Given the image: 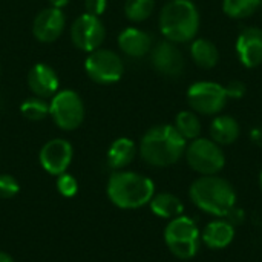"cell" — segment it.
Segmentation results:
<instances>
[{
  "mask_svg": "<svg viewBox=\"0 0 262 262\" xmlns=\"http://www.w3.org/2000/svg\"><path fill=\"white\" fill-rule=\"evenodd\" d=\"M187 141L173 124H157L141 138L140 155L152 167H169L181 160Z\"/></svg>",
  "mask_w": 262,
  "mask_h": 262,
  "instance_id": "6da1fadb",
  "label": "cell"
},
{
  "mask_svg": "<svg viewBox=\"0 0 262 262\" xmlns=\"http://www.w3.org/2000/svg\"><path fill=\"white\" fill-rule=\"evenodd\" d=\"M160 31L172 43H187L200 32V11L193 0H169L160 12Z\"/></svg>",
  "mask_w": 262,
  "mask_h": 262,
  "instance_id": "7a4b0ae2",
  "label": "cell"
},
{
  "mask_svg": "<svg viewBox=\"0 0 262 262\" xmlns=\"http://www.w3.org/2000/svg\"><path fill=\"white\" fill-rule=\"evenodd\" d=\"M192 203L203 212L224 218L236 204L233 186L218 175H201L189 189Z\"/></svg>",
  "mask_w": 262,
  "mask_h": 262,
  "instance_id": "3957f363",
  "label": "cell"
},
{
  "mask_svg": "<svg viewBox=\"0 0 262 262\" xmlns=\"http://www.w3.org/2000/svg\"><path fill=\"white\" fill-rule=\"evenodd\" d=\"M107 198L120 209H140L150 203L155 184L150 178L129 170H115L107 181Z\"/></svg>",
  "mask_w": 262,
  "mask_h": 262,
  "instance_id": "277c9868",
  "label": "cell"
},
{
  "mask_svg": "<svg viewBox=\"0 0 262 262\" xmlns=\"http://www.w3.org/2000/svg\"><path fill=\"white\" fill-rule=\"evenodd\" d=\"M164 241L170 253L180 259L193 258L201 246V233L196 223L189 216L170 220L164 230Z\"/></svg>",
  "mask_w": 262,
  "mask_h": 262,
  "instance_id": "5b68a950",
  "label": "cell"
},
{
  "mask_svg": "<svg viewBox=\"0 0 262 262\" xmlns=\"http://www.w3.org/2000/svg\"><path fill=\"white\" fill-rule=\"evenodd\" d=\"M184 157L192 170L200 175H218L226 166V154L212 138L200 137L187 144Z\"/></svg>",
  "mask_w": 262,
  "mask_h": 262,
  "instance_id": "8992f818",
  "label": "cell"
},
{
  "mask_svg": "<svg viewBox=\"0 0 262 262\" xmlns=\"http://www.w3.org/2000/svg\"><path fill=\"white\" fill-rule=\"evenodd\" d=\"M229 98L223 84L210 80L195 81L187 89V103L198 115H218L224 111Z\"/></svg>",
  "mask_w": 262,
  "mask_h": 262,
  "instance_id": "52a82bcc",
  "label": "cell"
},
{
  "mask_svg": "<svg viewBox=\"0 0 262 262\" xmlns=\"http://www.w3.org/2000/svg\"><path fill=\"white\" fill-rule=\"evenodd\" d=\"M49 115L60 129L74 130L84 120V103L75 91L63 89L52 97Z\"/></svg>",
  "mask_w": 262,
  "mask_h": 262,
  "instance_id": "ba28073f",
  "label": "cell"
},
{
  "mask_svg": "<svg viewBox=\"0 0 262 262\" xmlns=\"http://www.w3.org/2000/svg\"><path fill=\"white\" fill-rule=\"evenodd\" d=\"M84 69L89 78L100 84H111L123 77L124 64L121 57L111 49H95L89 52Z\"/></svg>",
  "mask_w": 262,
  "mask_h": 262,
  "instance_id": "9c48e42d",
  "label": "cell"
},
{
  "mask_svg": "<svg viewBox=\"0 0 262 262\" xmlns=\"http://www.w3.org/2000/svg\"><path fill=\"white\" fill-rule=\"evenodd\" d=\"M106 37V29L100 17L92 14H81L72 23L71 38L72 43L84 52H92L98 49Z\"/></svg>",
  "mask_w": 262,
  "mask_h": 262,
  "instance_id": "30bf717a",
  "label": "cell"
},
{
  "mask_svg": "<svg viewBox=\"0 0 262 262\" xmlns=\"http://www.w3.org/2000/svg\"><path fill=\"white\" fill-rule=\"evenodd\" d=\"M150 61L157 72L164 77L177 78L184 72L186 60L177 43L169 40L157 43L150 51Z\"/></svg>",
  "mask_w": 262,
  "mask_h": 262,
  "instance_id": "8fae6325",
  "label": "cell"
},
{
  "mask_svg": "<svg viewBox=\"0 0 262 262\" xmlns=\"http://www.w3.org/2000/svg\"><path fill=\"white\" fill-rule=\"evenodd\" d=\"M72 157H74V149L71 143L63 138H54L43 144L38 160L41 167L48 173L58 177L68 170V167L72 163Z\"/></svg>",
  "mask_w": 262,
  "mask_h": 262,
  "instance_id": "7c38bea8",
  "label": "cell"
},
{
  "mask_svg": "<svg viewBox=\"0 0 262 262\" xmlns=\"http://www.w3.org/2000/svg\"><path fill=\"white\" fill-rule=\"evenodd\" d=\"M235 51L241 64L247 69H255L262 64V28H244L235 43Z\"/></svg>",
  "mask_w": 262,
  "mask_h": 262,
  "instance_id": "4fadbf2b",
  "label": "cell"
},
{
  "mask_svg": "<svg viewBox=\"0 0 262 262\" xmlns=\"http://www.w3.org/2000/svg\"><path fill=\"white\" fill-rule=\"evenodd\" d=\"M64 14L58 8H46L37 14L32 23V34L38 41L51 43L55 41L64 29Z\"/></svg>",
  "mask_w": 262,
  "mask_h": 262,
  "instance_id": "5bb4252c",
  "label": "cell"
},
{
  "mask_svg": "<svg viewBox=\"0 0 262 262\" xmlns=\"http://www.w3.org/2000/svg\"><path fill=\"white\" fill-rule=\"evenodd\" d=\"M28 86L35 97L49 98L57 94L60 78L54 68L46 63H37L28 72Z\"/></svg>",
  "mask_w": 262,
  "mask_h": 262,
  "instance_id": "9a60e30c",
  "label": "cell"
},
{
  "mask_svg": "<svg viewBox=\"0 0 262 262\" xmlns=\"http://www.w3.org/2000/svg\"><path fill=\"white\" fill-rule=\"evenodd\" d=\"M152 35L140 28H126L118 35L120 49L132 58H140L149 54L152 51Z\"/></svg>",
  "mask_w": 262,
  "mask_h": 262,
  "instance_id": "2e32d148",
  "label": "cell"
},
{
  "mask_svg": "<svg viewBox=\"0 0 262 262\" xmlns=\"http://www.w3.org/2000/svg\"><path fill=\"white\" fill-rule=\"evenodd\" d=\"M235 238V226L230 224L226 218L215 220L209 223L201 235V241L212 250H221L232 244Z\"/></svg>",
  "mask_w": 262,
  "mask_h": 262,
  "instance_id": "e0dca14e",
  "label": "cell"
},
{
  "mask_svg": "<svg viewBox=\"0 0 262 262\" xmlns=\"http://www.w3.org/2000/svg\"><path fill=\"white\" fill-rule=\"evenodd\" d=\"M241 135V126L238 120L232 115L226 114H218L210 123V138L223 146H230L233 144Z\"/></svg>",
  "mask_w": 262,
  "mask_h": 262,
  "instance_id": "ac0fdd59",
  "label": "cell"
},
{
  "mask_svg": "<svg viewBox=\"0 0 262 262\" xmlns=\"http://www.w3.org/2000/svg\"><path fill=\"white\" fill-rule=\"evenodd\" d=\"M190 57L198 68L213 69L220 61V51L212 40L196 37L190 41Z\"/></svg>",
  "mask_w": 262,
  "mask_h": 262,
  "instance_id": "d6986e66",
  "label": "cell"
},
{
  "mask_svg": "<svg viewBox=\"0 0 262 262\" xmlns=\"http://www.w3.org/2000/svg\"><path fill=\"white\" fill-rule=\"evenodd\" d=\"M137 155V146L130 138H117L107 150V163L115 170L127 167Z\"/></svg>",
  "mask_w": 262,
  "mask_h": 262,
  "instance_id": "ffe728a7",
  "label": "cell"
},
{
  "mask_svg": "<svg viewBox=\"0 0 262 262\" xmlns=\"http://www.w3.org/2000/svg\"><path fill=\"white\" fill-rule=\"evenodd\" d=\"M149 206L154 215H157L158 218H164V220H173L177 216H181L184 212V206L181 200L167 192L154 195Z\"/></svg>",
  "mask_w": 262,
  "mask_h": 262,
  "instance_id": "44dd1931",
  "label": "cell"
},
{
  "mask_svg": "<svg viewBox=\"0 0 262 262\" xmlns=\"http://www.w3.org/2000/svg\"><path fill=\"white\" fill-rule=\"evenodd\" d=\"M175 129L183 135L186 141H192L201 137L203 124L200 115L193 111H181L175 117Z\"/></svg>",
  "mask_w": 262,
  "mask_h": 262,
  "instance_id": "7402d4cb",
  "label": "cell"
},
{
  "mask_svg": "<svg viewBox=\"0 0 262 262\" xmlns=\"http://www.w3.org/2000/svg\"><path fill=\"white\" fill-rule=\"evenodd\" d=\"M262 0H223V12L235 20L252 17L261 9Z\"/></svg>",
  "mask_w": 262,
  "mask_h": 262,
  "instance_id": "603a6c76",
  "label": "cell"
},
{
  "mask_svg": "<svg viewBox=\"0 0 262 262\" xmlns=\"http://www.w3.org/2000/svg\"><path fill=\"white\" fill-rule=\"evenodd\" d=\"M20 112L29 121H40L49 115V104L40 97H31L20 104Z\"/></svg>",
  "mask_w": 262,
  "mask_h": 262,
  "instance_id": "cb8c5ba5",
  "label": "cell"
},
{
  "mask_svg": "<svg viewBox=\"0 0 262 262\" xmlns=\"http://www.w3.org/2000/svg\"><path fill=\"white\" fill-rule=\"evenodd\" d=\"M155 0H126L124 14L130 21H144L154 12Z\"/></svg>",
  "mask_w": 262,
  "mask_h": 262,
  "instance_id": "d4e9b609",
  "label": "cell"
},
{
  "mask_svg": "<svg viewBox=\"0 0 262 262\" xmlns=\"http://www.w3.org/2000/svg\"><path fill=\"white\" fill-rule=\"evenodd\" d=\"M55 186H57L58 193L61 196H64V198H72L78 192V183H77V180L72 175L66 173V172L57 177Z\"/></svg>",
  "mask_w": 262,
  "mask_h": 262,
  "instance_id": "484cf974",
  "label": "cell"
},
{
  "mask_svg": "<svg viewBox=\"0 0 262 262\" xmlns=\"http://www.w3.org/2000/svg\"><path fill=\"white\" fill-rule=\"evenodd\" d=\"M20 190L18 181L8 173H0V198L2 200H9L14 198Z\"/></svg>",
  "mask_w": 262,
  "mask_h": 262,
  "instance_id": "4316f807",
  "label": "cell"
},
{
  "mask_svg": "<svg viewBox=\"0 0 262 262\" xmlns=\"http://www.w3.org/2000/svg\"><path fill=\"white\" fill-rule=\"evenodd\" d=\"M224 89H226V94H227V98L229 100H241L247 94V86L241 80H232V81H229L224 86Z\"/></svg>",
  "mask_w": 262,
  "mask_h": 262,
  "instance_id": "83f0119b",
  "label": "cell"
},
{
  "mask_svg": "<svg viewBox=\"0 0 262 262\" xmlns=\"http://www.w3.org/2000/svg\"><path fill=\"white\" fill-rule=\"evenodd\" d=\"M84 8L88 14L100 17L107 8V0H84Z\"/></svg>",
  "mask_w": 262,
  "mask_h": 262,
  "instance_id": "f1b7e54d",
  "label": "cell"
},
{
  "mask_svg": "<svg viewBox=\"0 0 262 262\" xmlns=\"http://www.w3.org/2000/svg\"><path fill=\"white\" fill-rule=\"evenodd\" d=\"M230 224H233V226H238V224H241L243 221H244V212L243 210H238V209H232L226 216H224Z\"/></svg>",
  "mask_w": 262,
  "mask_h": 262,
  "instance_id": "f546056e",
  "label": "cell"
},
{
  "mask_svg": "<svg viewBox=\"0 0 262 262\" xmlns=\"http://www.w3.org/2000/svg\"><path fill=\"white\" fill-rule=\"evenodd\" d=\"M250 138H252V141H253L256 146H261L262 147V126H256V127L252 129Z\"/></svg>",
  "mask_w": 262,
  "mask_h": 262,
  "instance_id": "4dcf8cb0",
  "label": "cell"
},
{
  "mask_svg": "<svg viewBox=\"0 0 262 262\" xmlns=\"http://www.w3.org/2000/svg\"><path fill=\"white\" fill-rule=\"evenodd\" d=\"M69 2H71V0H49L51 6H52V8H58V9L64 8Z\"/></svg>",
  "mask_w": 262,
  "mask_h": 262,
  "instance_id": "1f68e13d",
  "label": "cell"
},
{
  "mask_svg": "<svg viewBox=\"0 0 262 262\" xmlns=\"http://www.w3.org/2000/svg\"><path fill=\"white\" fill-rule=\"evenodd\" d=\"M0 262H15L12 259L11 255H8L6 252H0Z\"/></svg>",
  "mask_w": 262,
  "mask_h": 262,
  "instance_id": "d6a6232c",
  "label": "cell"
},
{
  "mask_svg": "<svg viewBox=\"0 0 262 262\" xmlns=\"http://www.w3.org/2000/svg\"><path fill=\"white\" fill-rule=\"evenodd\" d=\"M259 187H261V190H262V170H261V173H259Z\"/></svg>",
  "mask_w": 262,
  "mask_h": 262,
  "instance_id": "836d02e7",
  "label": "cell"
},
{
  "mask_svg": "<svg viewBox=\"0 0 262 262\" xmlns=\"http://www.w3.org/2000/svg\"><path fill=\"white\" fill-rule=\"evenodd\" d=\"M0 72H2V66H0Z\"/></svg>",
  "mask_w": 262,
  "mask_h": 262,
  "instance_id": "e575fe53",
  "label": "cell"
},
{
  "mask_svg": "<svg viewBox=\"0 0 262 262\" xmlns=\"http://www.w3.org/2000/svg\"><path fill=\"white\" fill-rule=\"evenodd\" d=\"M261 9H262V5H261Z\"/></svg>",
  "mask_w": 262,
  "mask_h": 262,
  "instance_id": "d590c367",
  "label": "cell"
}]
</instances>
